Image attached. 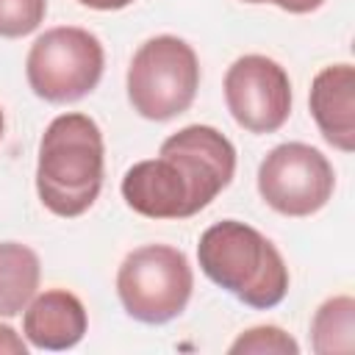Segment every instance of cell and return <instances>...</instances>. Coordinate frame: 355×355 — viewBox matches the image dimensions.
<instances>
[{
    "label": "cell",
    "mask_w": 355,
    "mask_h": 355,
    "mask_svg": "<svg viewBox=\"0 0 355 355\" xmlns=\"http://www.w3.org/2000/svg\"><path fill=\"white\" fill-rule=\"evenodd\" d=\"M236 175L233 141L211 125H186L164 139L158 158L136 161L122 200L147 219H189L208 208Z\"/></svg>",
    "instance_id": "obj_1"
},
{
    "label": "cell",
    "mask_w": 355,
    "mask_h": 355,
    "mask_svg": "<svg viewBox=\"0 0 355 355\" xmlns=\"http://www.w3.org/2000/svg\"><path fill=\"white\" fill-rule=\"evenodd\" d=\"M105 144L100 125L80 111L58 114L39 139L36 194L64 219L86 214L103 189Z\"/></svg>",
    "instance_id": "obj_2"
},
{
    "label": "cell",
    "mask_w": 355,
    "mask_h": 355,
    "mask_svg": "<svg viewBox=\"0 0 355 355\" xmlns=\"http://www.w3.org/2000/svg\"><path fill=\"white\" fill-rule=\"evenodd\" d=\"M197 261L211 283L255 311H269L288 294V266L280 250L247 222L222 219L205 227Z\"/></svg>",
    "instance_id": "obj_3"
},
{
    "label": "cell",
    "mask_w": 355,
    "mask_h": 355,
    "mask_svg": "<svg viewBox=\"0 0 355 355\" xmlns=\"http://www.w3.org/2000/svg\"><path fill=\"white\" fill-rule=\"evenodd\" d=\"M130 108L150 119L166 122L191 108L200 89V61L189 42L161 33L139 44L125 75Z\"/></svg>",
    "instance_id": "obj_4"
},
{
    "label": "cell",
    "mask_w": 355,
    "mask_h": 355,
    "mask_svg": "<svg viewBox=\"0 0 355 355\" xmlns=\"http://www.w3.org/2000/svg\"><path fill=\"white\" fill-rule=\"evenodd\" d=\"M194 291V272L183 250L169 244H141L116 269V297L125 313L141 324L178 319Z\"/></svg>",
    "instance_id": "obj_5"
},
{
    "label": "cell",
    "mask_w": 355,
    "mask_h": 355,
    "mask_svg": "<svg viewBox=\"0 0 355 355\" xmlns=\"http://www.w3.org/2000/svg\"><path fill=\"white\" fill-rule=\"evenodd\" d=\"M105 69L100 39L78 25L44 31L28 50L25 78L31 92L44 103H78L97 89Z\"/></svg>",
    "instance_id": "obj_6"
},
{
    "label": "cell",
    "mask_w": 355,
    "mask_h": 355,
    "mask_svg": "<svg viewBox=\"0 0 355 355\" xmlns=\"http://www.w3.org/2000/svg\"><path fill=\"white\" fill-rule=\"evenodd\" d=\"M336 191V169L327 155L305 141H283L258 166L261 200L283 216H313Z\"/></svg>",
    "instance_id": "obj_7"
},
{
    "label": "cell",
    "mask_w": 355,
    "mask_h": 355,
    "mask_svg": "<svg viewBox=\"0 0 355 355\" xmlns=\"http://www.w3.org/2000/svg\"><path fill=\"white\" fill-rule=\"evenodd\" d=\"M222 92L233 122L247 133H275L291 116L288 72L269 55L247 53L236 58L225 72Z\"/></svg>",
    "instance_id": "obj_8"
},
{
    "label": "cell",
    "mask_w": 355,
    "mask_h": 355,
    "mask_svg": "<svg viewBox=\"0 0 355 355\" xmlns=\"http://www.w3.org/2000/svg\"><path fill=\"white\" fill-rule=\"evenodd\" d=\"M311 116L322 133V139L341 150H355V69L352 64H330L322 67L311 80L308 94Z\"/></svg>",
    "instance_id": "obj_9"
},
{
    "label": "cell",
    "mask_w": 355,
    "mask_h": 355,
    "mask_svg": "<svg viewBox=\"0 0 355 355\" xmlns=\"http://www.w3.org/2000/svg\"><path fill=\"white\" fill-rule=\"evenodd\" d=\"M89 316L83 302L67 288H47L36 294L22 311L25 341L36 349H72L86 336Z\"/></svg>",
    "instance_id": "obj_10"
},
{
    "label": "cell",
    "mask_w": 355,
    "mask_h": 355,
    "mask_svg": "<svg viewBox=\"0 0 355 355\" xmlns=\"http://www.w3.org/2000/svg\"><path fill=\"white\" fill-rule=\"evenodd\" d=\"M42 280L39 255L22 241H0V316L11 319L36 297Z\"/></svg>",
    "instance_id": "obj_11"
},
{
    "label": "cell",
    "mask_w": 355,
    "mask_h": 355,
    "mask_svg": "<svg viewBox=\"0 0 355 355\" xmlns=\"http://www.w3.org/2000/svg\"><path fill=\"white\" fill-rule=\"evenodd\" d=\"M311 347L316 355H349L355 349V300L327 297L311 319Z\"/></svg>",
    "instance_id": "obj_12"
},
{
    "label": "cell",
    "mask_w": 355,
    "mask_h": 355,
    "mask_svg": "<svg viewBox=\"0 0 355 355\" xmlns=\"http://www.w3.org/2000/svg\"><path fill=\"white\" fill-rule=\"evenodd\" d=\"M233 355H297L300 344L277 324H258L244 333L230 344Z\"/></svg>",
    "instance_id": "obj_13"
},
{
    "label": "cell",
    "mask_w": 355,
    "mask_h": 355,
    "mask_svg": "<svg viewBox=\"0 0 355 355\" xmlns=\"http://www.w3.org/2000/svg\"><path fill=\"white\" fill-rule=\"evenodd\" d=\"M47 14V0H0V36L22 39L33 33Z\"/></svg>",
    "instance_id": "obj_14"
},
{
    "label": "cell",
    "mask_w": 355,
    "mask_h": 355,
    "mask_svg": "<svg viewBox=\"0 0 355 355\" xmlns=\"http://www.w3.org/2000/svg\"><path fill=\"white\" fill-rule=\"evenodd\" d=\"M0 355H28L25 338L11 324H0Z\"/></svg>",
    "instance_id": "obj_15"
},
{
    "label": "cell",
    "mask_w": 355,
    "mask_h": 355,
    "mask_svg": "<svg viewBox=\"0 0 355 355\" xmlns=\"http://www.w3.org/2000/svg\"><path fill=\"white\" fill-rule=\"evenodd\" d=\"M261 3H272L280 11H288V14H311V11L322 8L327 0H261Z\"/></svg>",
    "instance_id": "obj_16"
},
{
    "label": "cell",
    "mask_w": 355,
    "mask_h": 355,
    "mask_svg": "<svg viewBox=\"0 0 355 355\" xmlns=\"http://www.w3.org/2000/svg\"><path fill=\"white\" fill-rule=\"evenodd\" d=\"M78 3L86 6V8H94V11H119V8H128L136 0H78Z\"/></svg>",
    "instance_id": "obj_17"
},
{
    "label": "cell",
    "mask_w": 355,
    "mask_h": 355,
    "mask_svg": "<svg viewBox=\"0 0 355 355\" xmlns=\"http://www.w3.org/2000/svg\"><path fill=\"white\" fill-rule=\"evenodd\" d=\"M3 128H6V119H3V108H0V139H3Z\"/></svg>",
    "instance_id": "obj_18"
},
{
    "label": "cell",
    "mask_w": 355,
    "mask_h": 355,
    "mask_svg": "<svg viewBox=\"0 0 355 355\" xmlns=\"http://www.w3.org/2000/svg\"><path fill=\"white\" fill-rule=\"evenodd\" d=\"M241 3H252V6H258V3H261V0H241Z\"/></svg>",
    "instance_id": "obj_19"
}]
</instances>
